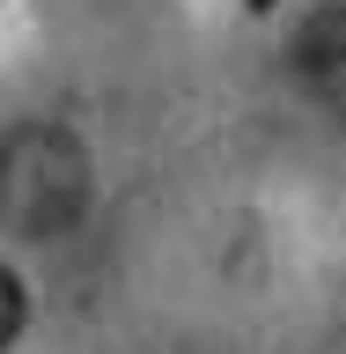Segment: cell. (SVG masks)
<instances>
[{"label": "cell", "instance_id": "6da1fadb", "mask_svg": "<svg viewBox=\"0 0 346 354\" xmlns=\"http://www.w3.org/2000/svg\"><path fill=\"white\" fill-rule=\"evenodd\" d=\"M88 207V155L59 126H22L0 140V221L22 236H59Z\"/></svg>", "mask_w": 346, "mask_h": 354}, {"label": "cell", "instance_id": "7a4b0ae2", "mask_svg": "<svg viewBox=\"0 0 346 354\" xmlns=\"http://www.w3.org/2000/svg\"><path fill=\"white\" fill-rule=\"evenodd\" d=\"M295 66H302V82L331 104H346V8H325V15L302 22V37H295Z\"/></svg>", "mask_w": 346, "mask_h": 354}, {"label": "cell", "instance_id": "3957f363", "mask_svg": "<svg viewBox=\"0 0 346 354\" xmlns=\"http://www.w3.org/2000/svg\"><path fill=\"white\" fill-rule=\"evenodd\" d=\"M15 332H22V288H15V273L0 266V347H8Z\"/></svg>", "mask_w": 346, "mask_h": 354}, {"label": "cell", "instance_id": "277c9868", "mask_svg": "<svg viewBox=\"0 0 346 354\" xmlns=\"http://www.w3.org/2000/svg\"><path fill=\"white\" fill-rule=\"evenodd\" d=\"M251 8H273V0H251Z\"/></svg>", "mask_w": 346, "mask_h": 354}]
</instances>
